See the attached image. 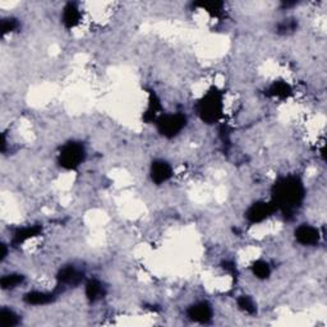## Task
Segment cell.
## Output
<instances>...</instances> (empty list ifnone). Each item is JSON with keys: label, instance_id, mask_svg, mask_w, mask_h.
I'll return each mask as SVG.
<instances>
[{"label": "cell", "instance_id": "cell-6", "mask_svg": "<svg viewBox=\"0 0 327 327\" xmlns=\"http://www.w3.org/2000/svg\"><path fill=\"white\" fill-rule=\"evenodd\" d=\"M295 238L296 241L304 244V245H313L320 239V234H318L317 229L313 228V226L300 225L295 230Z\"/></svg>", "mask_w": 327, "mask_h": 327}, {"label": "cell", "instance_id": "cell-19", "mask_svg": "<svg viewBox=\"0 0 327 327\" xmlns=\"http://www.w3.org/2000/svg\"><path fill=\"white\" fill-rule=\"evenodd\" d=\"M17 27H18V23H17L16 19H4L3 23H1L3 34H9V32L14 31Z\"/></svg>", "mask_w": 327, "mask_h": 327}, {"label": "cell", "instance_id": "cell-13", "mask_svg": "<svg viewBox=\"0 0 327 327\" xmlns=\"http://www.w3.org/2000/svg\"><path fill=\"white\" fill-rule=\"evenodd\" d=\"M0 324L4 327H12L18 324V316L10 309H1L0 312Z\"/></svg>", "mask_w": 327, "mask_h": 327}, {"label": "cell", "instance_id": "cell-5", "mask_svg": "<svg viewBox=\"0 0 327 327\" xmlns=\"http://www.w3.org/2000/svg\"><path fill=\"white\" fill-rule=\"evenodd\" d=\"M274 211L272 204L266 202H257L248 210L247 217L250 222H259L270 216Z\"/></svg>", "mask_w": 327, "mask_h": 327}, {"label": "cell", "instance_id": "cell-18", "mask_svg": "<svg viewBox=\"0 0 327 327\" xmlns=\"http://www.w3.org/2000/svg\"><path fill=\"white\" fill-rule=\"evenodd\" d=\"M238 303H239V307L247 313H254L256 312V306H254L253 300L248 298V296H242L241 299L238 300Z\"/></svg>", "mask_w": 327, "mask_h": 327}, {"label": "cell", "instance_id": "cell-9", "mask_svg": "<svg viewBox=\"0 0 327 327\" xmlns=\"http://www.w3.org/2000/svg\"><path fill=\"white\" fill-rule=\"evenodd\" d=\"M81 279H82L81 274L73 267H65L59 274V281L62 284H77L81 281Z\"/></svg>", "mask_w": 327, "mask_h": 327}, {"label": "cell", "instance_id": "cell-8", "mask_svg": "<svg viewBox=\"0 0 327 327\" xmlns=\"http://www.w3.org/2000/svg\"><path fill=\"white\" fill-rule=\"evenodd\" d=\"M171 176V167L165 161H156L152 164L151 167V178L156 184L166 182Z\"/></svg>", "mask_w": 327, "mask_h": 327}, {"label": "cell", "instance_id": "cell-12", "mask_svg": "<svg viewBox=\"0 0 327 327\" xmlns=\"http://www.w3.org/2000/svg\"><path fill=\"white\" fill-rule=\"evenodd\" d=\"M104 294V289H102V285L100 284L97 280H91L88 284L86 285V295L90 300H96L99 299L100 296Z\"/></svg>", "mask_w": 327, "mask_h": 327}, {"label": "cell", "instance_id": "cell-7", "mask_svg": "<svg viewBox=\"0 0 327 327\" xmlns=\"http://www.w3.org/2000/svg\"><path fill=\"white\" fill-rule=\"evenodd\" d=\"M188 316L193 321L204 324V322L210 321L212 311H211V307L207 303H197V304L192 306L188 309Z\"/></svg>", "mask_w": 327, "mask_h": 327}, {"label": "cell", "instance_id": "cell-15", "mask_svg": "<svg viewBox=\"0 0 327 327\" xmlns=\"http://www.w3.org/2000/svg\"><path fill=\"white\" fill-rule=\"evenodd\" d=\"M39 232H40V229L36 228V226L22 229V230H19V232L16 234V242L17 243H22V242L27 241V239H30V238L37 235V233Z\"/></svg>", "mask_w": 327, "mask_h": 327}, {"label": "cell", "instance_id": "cell-2", "mask_svg": "<svg viewBox=\"0 0 327 327\" xmlns=\"http://www.w3.org/2000/svg\"><path fill=\"white\" fill-rule=\"evenodd\" d=\"M222 109V99L221 96L217 92L212 91V92L207 93L202 101L198 105V114L204 121L212 123L220 117Z\"/></svg>", "mask_w": 327, "mask_h": 327}, {"label": "cell", "instance_id": "cell-16", "mask_svg": "<svg viewBox=\"0 0 327 327\" xmlns=\"http://www.w3.org/2000/svg\"><path fill=\"white\" fill-rule=\"evenodd\" d=\"M271 93L274 96H278V97H286L289 93H290V87L289 84H286L285 82H276V83L272 84L271 87Z\"/></svg>", "mask_w": 327, "mask_h": 327}, {"label": "cell", "instance_id": "cell-10", "mask_svg": "<svg viewBox=\"0 0 327 327\" xmlns=\"http://www.w3.org/2000/svg\"><path fill=\"white\" fill-rule=\"evenodd\" d=\"M81 13L80 9L74 4H69L64 9V14H63V21L68 27H74L80 22Z\"/></svg>", "mask_w": 327, "mask_h": 327}, {"label": "cell", "instance_id": "cell-14", "mask_svg": "<svg viewBox=\"0 0 327 327\" xmlns=\"http://www.w3.org/2000/svg\"><path fill=\"white\" fill-rule=\"evenodd\" d=\"M22 281H23L22 275H6L1 279V286H3V289H13V287L18 286Z\"/></svg>", "mask_w": 327, "mask_h": 327}, {"label": "cell", "instance_id": "cell-17", "mask_svg": "<svg viewBox=\"0 0 327 327\" xmlns=\"http://www.w3.org/2000/svg\"><path fill=\"white\" fill-rule=\"evenodd\" d=\"M253 274L259 279H266L270 275V266L263 261H258L253 265Z\"/></svg>", "mask_w": 327, "mask_h": 327}, {"label": "cell", "instance_id": "cell-1", "mask_svg": "<svg viewBox=\"0 0 327 327\" xmlns=\"http://www.w3.org/2000/svg\"><path fill=\"white\" fill-rule=\"evenodd\" d=\"M274 198L276 206L285 213L294 211L303 200V185L296 178L281 179L274 187Z\"/></svg>", "mask_w": 327, "mask_h": 327}, {"label": "cell", "instance_id": "cell-3", "mask_svg": "<svg viewBox=\"0 0 327 327\" xmlns=\"http://www.w3.org/2000/svg\"><path fill=\"white\" fill-rule=\"evenodd\" d=\"M84 159V148L80 143H68L59 155V163L65 169H76Z\"/></svg>", "mask_w": 327, "mask_h": 327}, {"label": "cell", "instance_id": "cell-4", "mask_svg": "<svg viewBox=\"0 0 327 327\" xmlns=\"http://www.w3.org/2000/svg\"><path fill=\"white\" fill-rule=\"evenodd\" d=\"M185 117L182 114L166 115L159 121V130L164 136L174 137L176 136L185 125Z\"/></svg>", "mask_w": 327, "mask_h": 327}, {"label": "cell", "instance_id": "cell-11", "mask_svg": "<svg viewBox=\"0 0 327 327\" xmlns=\"http://www.w3.org/2000/svg\"><path fill=\"white\" fill-rule=\"evenodd\" d=\"M25 300L28 304H34V306H41V304H46L53 300V295L47 293H42V291H32L28 293L25 296Z\"/></svg>", "mask_w": 327, "mask_h": 327}]
</instances>
